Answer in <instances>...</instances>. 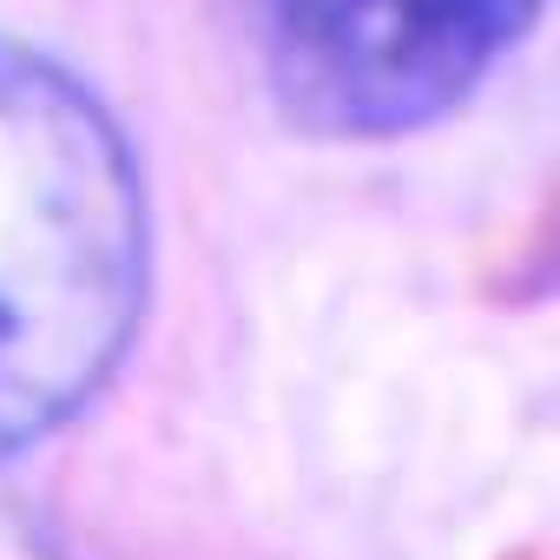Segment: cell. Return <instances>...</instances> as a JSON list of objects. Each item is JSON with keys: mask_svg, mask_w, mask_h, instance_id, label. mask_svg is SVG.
Returning a JSON list of instances; mask_svg holds the SVG:
<instances>
[{"mask_svg": "<svg viewBox=\"0 0 560 560\" xmlns=\"http://www.w3.org/2000/svg\"><path fill=\"white\" fill-rule=\"evenodd\" d=\"M152 298V198L119 113L0 34V462L119 376Z\"/></svg>", "mask_w": 560, "mask_h": 560, "instance_id": "6da1fadb", "label": "cell"}, {"mask_svg": "<svg viewBox=\"0 0 560 560\" xmlns=\"http://www.w3.org/2000/svg\"><path fill=\"white\" fill-rule=\"evenodd\" d=\"M264 60L304 126L409 139L462 113L540 27L547 0H250Z\"/></svg>", "mask_w": 560, "mask_h": 560, "instance_id": "7a4b0ae2", "label": "cell"}]
</instances>
